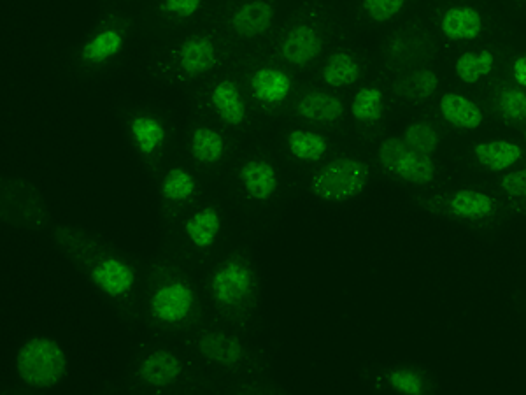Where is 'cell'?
<instances>
[{
	"mask_svg": "<svg viewBox=\"0 0 526 395\" xmlns=\"http://www.w3.org/2000/svg\"><path fill=\"white\" fill-rule=\"evenodd\" d=\"M406 0H362V9L372 22L386 23L400 15Z\"/></svg>",
	"mask_w": 526,
	"mask_h": 395,
	"instance_id": "836d02e7",
	"label": "cell"
},
{
	"mask_svg": "<svg viewBox=\"0 0 526 395\" xmlns=\"http://www.w3.org/2000/svg\"><path fill=\"white\" fill-rule=\"evenodd\" d=\"M395 176H399L400 180L407 181V183L423 187V185H428V183H432L435 180L437 167H435L432 155L409 150L406 153V157L400 160Z\"/></svg>",
	"mask_w": 526,
	"mask_h": 395,
	"instance_id": "484cf974",
	"label": "cell"
},
{
	"mask_svg": "<svg viewBox=\"0 0 526 395\" xmlns=\"http://www.w3.org/2000/svg\"><path fill=\"white\" fill-rule=\"evenodd\" d=\"M220 44L211 34H192L185 37L174 51V64L185 79H197L218 67Z\"/></svg>",
	"mask_w": 526,
	"mask_h": 395,
	"instance_id": "8992f818",
	"label": "cell"
},
{
	"mask_svg": "<svg viewBox=\"0 0 526 395\" xmlns=\"http://www.w3.org/2000/svg\"><path fill=\"white\" fill-rule=\"evenodd\" d=\"M497 106L505 122H526V92L523 88H502L497 97Z\"/></svg>",
	"mask_w": 526,
	"mask_h": 395,
	"instance_id": "4dcf8cb0",
	"label": "cell"
},
{
	"mask_svg": "<svg viewBox=\"0 0 526 395\" xmlns=\"http://www.w3.org/2000/svg\"><path fill=\"white\" fill-rule=\"evenodd\" d=\"M404 141L411 150L425 155H434L439 150L441 136L432 123L414 122L404 130Z\"/></svg>",
	"mask_w": 526,
	"mask_h": 395,
	"instance_id": "f546056e",
	"label": "cell"
},
{
	"mask_svg": "<svg viewBox=\"0 0 526 395\" xmlns=\"http://www.w3.org/2000/svg\"><path fill=\"white\" fill-rule=\"evenodd\" d=\"M495 67V55L490 50L465 51L456 58L455 72L465 85H476Z\"/></svg>",
	"mask_w": 526,
	"mask_h": 395,
	"instance_id": "4316f807",
	"label": "cell"
},
{
	"mask_svg": "<svg viewBox=\"0 0 526 395\" xmlns=\"http://www.w3.org/2000/svg\"><path fill=\"white\" fill-rule=\"evenodd\" d=\"M125 46V34L118 27H106L93 34L79 51V57L88 65H102L118 57Z\"/></svg>",
	"mask_w": 526,
	"mask_h": 395,
	"instance_id": "2e32d148",
	"label": "cell"
},
{
	"mask_svg": "<svg viewBox=\"0 0 526 395\" xmlns=\"http://www.w3.org/2000/svg\"><path fill=\"white\" fill-rule=\"evenodd\" d=\"M276 22V6L271 0H242L228 15V29L241 39L265 36Z\"/></svg>",
	"mask_w": 526,
	"mask_h": 395,
	"instance_id": "ba28073f",
	"label": "cell"
},
{
	"mask_svg": "<svg viewBox=\"0 0 526 395\" xmlns=\"http://www.w3.org/2000/svg\"><path fill=\"white\" fill-rule=\"evenodd\" d=\"M477 162L491 173H502L523 157V148L511 141H488L474 146Z\"/></svg>",
	"mask_w": 526,
	"mask_h": 395,
	"instance_id": "44dd1931",
	"label": "cell"
},
{
	"mask_svg": "<svg viewBox=\"0 0 526 395\" xmlns=\"http://www.w3.org/2000/svg\"><path fill=\"white\" fill-rule=\"evenodd\" d=\"M323 48L325 41L313 23H295L279 43L281 57L293 67H307L320 57Z\"/></svg>",
	"mask_w": 526,
	"mask_h": 395,
	"instance_id": "9c48e42d",
	"label": "cell"
},
{
	"mask_svg": "<svg viewBox=\"0 0 526 395\" xmlns=\"http://www.w3.org/2000/svg\"><path fill=\"white\" fill-rule=\"evenodd\" d=\"M130 137L136 144L137 151L144 157L155 155L167 139L164 123L153 115H136L128 123Z\"/></svg>",
	"mask_w": 526,
	"mask_h": 395,
	"instance_id": "ffe728a7",
	"label": "cell"
},
{
	"mask_svg": "<svg viewBox=\"0 0 526 395\" xmlns=\"http://www.w3.org/2000/svg\"><path fill=\"white\" fill-rule=\"evenodd\" d=\"M351 115L356 122H379L384 115L383 90L376 87L360 88L351 102Z\"/></svg>",
	"mask_w": 526,
	"mask_h": 395,
	"instance_id": "f1b7e54d",
	"label": "cell"
},
{
	"mask_svg": "<svg viewBox=\"0 0 526 395\" xmlns=\"http://www.w3.org/2000/svg\"><path fill=\"white\" fill-rule=\"evenodd\" d=\"M297 115L307 122L334 123L344 116V102L328 92L314 90L297 102Z\"/></svg>",
	"mask_w": 526,
	"mask_h": 395,
	"instance_id": "ac0fdd59",
	"label": "cell"
},
{
	"mask_svg": "<svg viewBox=\"0 0 526 395\" xmlns=\"http://www.w3.org/2000/svg\"><path fill=\"white\" fill-rule=\"evenodd\" d=\"M483 16L470 6L446 9L441 18V32L449 41H474L483 32Z\"/></svg>",
	"mask_w": 526,
	"mask_h": 395,
	"instance_id": "9a60e30c",
	"label": "cell"
},
{
	"mask_svg": "<svg viewBox=\"0 0 526 395\" xmlns=\"http://www.w3.org/2000/svg\"><path fill=\"white\" fill-rule=\"evenodd\" d=\"M525 141H526V132H525Z\"/></svg>",
	"mask_w": 526,
	"mask_h": 395,
	"instance_id": "74e56055",
	"label": "cell"
},
{
	"mask_svg": "<svg viewBox=\"0 0 526 395\" xmlns=\"http://www.w3.org/2000/svg\"><path fill=\"white\" fill-rule=\"evenodd\" d=\"M286 148L300 162H318L328 151V141L314 130L293 129L286 136Z\"/></svg>",
	"mask_w": 526,
	"mask_h": 395,
	"instance_id": "cb8c5ba5",
	"label": "cell"
},
{
	"mask_svg": "<svg viewBox=\"0 0 526 395\" xmlns=\"http://www.w3.org/2000/svg\"><path fill=\"white\" fill-rule=\"evenodd\" d=\"M321 76L328 87H351L362 76V69L353 55L346 51H335L327 58Z\"/></svg>",
	"mask_w": 526,
	"mask_h": 395,
	"instance_id": "d4e9b609",
	"label": "cell"
},
{
	"mask_svg": "<svg viewBox=\"0 0 526 395\" xmlns=\"http://www.w3.org/2000/svg\"><path fill=\"white\" fill-rule=\"evenodd\" d=\"M197 192V180L185 167H172L162 178L160 183V195L167 202L181 204L190 201Z\"/></svg>",
	"mask_w": 526,
	"mask_h": 395,
	"instance_id": "83f0119b",
	"label": "cell"
},
{
	"mask_svg": "<svg viewBox=\"0 0 526 395\" xmlns=\"http://www.w3.org/2000/svg\"><path fill=\"white\" fill-rule=\"evenodd\" d=\"M207 287L221 315L242 320L256 308L260 281L248 253L234 252L214 267Z\"/></svg>",
	"mask_w": 526,
	"mask_h": 395,
	"instance_id": "6da1fadb",
	"label": "cell"
},
{
	"mask_svg": "<svg viewBox=\"0 0 526 395\" xmlns=\"http://www.w3.org/2000/svg\"><path fill=\"white\" fill-rule=\"evenodd\" d=\"M204 6V0H162L160 13L171 16L174 20H190Z\"/></svg>",
	"mask_w": 526,
	"mask_h": 395,
	"instance_id": "e575fe53",
	"label": "cell"
},
{
	"mask_svg": "<svg viewBox=\"0 0 526 395\" xmlns=\"http://www.w3.org/2000/svg\"><path fill=\"white\" fill-rule=\"evenodd\" d=\"M523 2H526V0H523Z\"/></svg>",
	"mask_w": 526,
	"mask_h": 395,
	"instance_id": "f35d334b",
	"label": "cell"
},
{
	"mask_svg": "<svg viewBox=\"0 0 526 395\" xmlns=\"http://www.w3.org/2000/svg\"><path fill=\"white\" fill-rule=\"evenodd\" d=\"M151 322L165 329H183L199 315V295L192 281L179 271H164L148 294Z\"/></svg>",
	"mask_w": 526,
	"mask_h": 395,
	"instance_id": "7a4b0ae2",
	"label": "cell"
},
{
	"mask_svg": "<svg viewBox=\"0 0 526 395\" xmlns=\"http://www.w3.org/2000/svg\"><path fill=\"white\" fill-rule=\"evenodd\" d=\"M393 94L407 102H425L437 92L439 76L430 69H418L395 79Z\"/></svg>",
	"mask_w": 526,
	"mask_h": 395,
	"instance_id": "7402d4cb",
	"label": "cell"
},
{
	"mask_svg": "<svg viewBox=\"0 0 526 395\" xmlns=\"http://www.w3.org/2000/svg\"><path fill=\"white\" fill-rule=\"evenodd\" d=\"M185 374V364L176 353L155 350L148 353L137 367V378L151 388H167L176 385Z\"/></svg>",
	"mask_w": 526,
	"mask_h": 395,
	"instance_id": "30bf717a",
	"label": "cell"
},
{
	"mask_svg": "<svg viewBox=\"0 0 526 395\" xmlns=\"http://www.w3.org/2000/svg\"><path fill=\"white\" fill-rule=\"evenodd\" d=\"M449 209L462 220H484L495 213V201L484 192L463 188L449 199Z\"/></svg>",
	"mask_w": 526,
	"mask_h": 395,
	"instance_id": "603a6c76",
	"label": "cell"
},
{
	"mask_svg": "<svg viewBox=\"0 0 526 395\" xmlns=\"http://www.w3.org/2000/svg\"><path fill=\"white\" fill-rule=\"evenodd\" d=\"M512 78L519 87L526 88V55H521L512 62Z\"/></svg>",
	"mask_w": 526,
	"mask_h": 395,
	"instance_id": "8d00e7d4",
	"label": "cell"
},
{
	"mask_svg": "<svg viewBox=\"0 0 526 395\" xmlns=\"http://www.w3.org/2000/svg\"><path fill=\"white\" fill-rule=\"evenodd\" d=\"M81 267L88 274L93 287L113 301H125L134 294L137 274L134 266L114 253H102L99 257L86 260Z\"/></svg>",
	"mask_w": 526,
	"mask_h": 395,
	"instance_id": "5b68a950",
	"label": "cell"
},
{
	"mask_svg": "<svg viewBox=\"0 0 526 395\" xmlns=\"http://www.w3.org/2000/svg\"><path fill=\"white\" fill-rule=\"evenodd\" d=\"M500 188L504 190L509 197H516V199H525L526 197V167L525 169H518V171H511L505 173L500 180Z\"/></svg>",
	"mask_w": 526,
	"mask_h": 395,
	"instance_id": "d590c367",
	"label": "cell"
},
{
	"mask_svg": "<svg viewBox=\"0 0 526 395\" xmlns=\"http://www.w3.org/2000/svg\"><path fill=\"white\" fill-rule=\"evenodd\" d=\"M249 88L256 101L265 106H279L292 94L293 81L278 67H260L249 78Z\"/></svg>",
	"mask_w": 526,
	"mask_h": 395,
	"instance_id": "7c38bea8",
	"label": "cell"
},
{
	"mask_svg": "<svg viewBox=\"0 0 526 395\" xmlns=\"http://www.w3.org/2000/svg\"><path fill=\"white\" fill-rule=\"evenodd\" d=\"M411 150L407 146L404 137L390 136L386 137L379 144L377 148V158H379V164L386 169L388 173L395 174L397 167H399L400 160L406 157L407 151Z\"/></svg>",
	"mask_w": 526,
	"mask_h": 395,
	"instance_id": "1f68e13d",
	"label": "cell"
},
{
	"mask_svg": "<svg viewBox=\"0 0 526 395\" xmlns=\"http://www.w3.org/2000/svg\"><path fill=\"white\" fill-rule=\"evenodd\" d=\"M227 153V143L221 132L199 125L192 130L190 134V155L193 160H197L202 166H216L220 164Z\"/></svg>",
	"mask_w": 526,
	"mask_h": 395,
	"instance_id": "d6986e66",
	"label": "cell"
},
{
	"mask_svg": "<svg viewBox=\"0 0 526 395\" xmlns=\"http://www.w3.org/2000/svg\"><path fill=\"white\" fill-rule=\"evenodd\" d=\"M370 167L360 158L339 157L318 169L309 190L325 202H346L363 194L369 185Z\"/></svg>",
	"mask_w": 526,
	"mask_h": 395,
	"instance_id": "277c9868",
	"label": "cell"
},
{
	"mask_svg": "<svg viewBox=\"0 0 526 395\" xmlns=\"http://www.w3.org/2000/svg\"><path fill=\"white\" fill-rule=\"evenodd\" d=\"M195 348L200 357L223 369H239L248 364V346L230 332L216 329L200 332L195 341Z\"/></svg>",
	"mask_w": 526,
	"mask_h": 395,
	"instance_id": "52a82bcc",
	"label": "cell"
},
{
	"mask_svg": "<svg viewBox=\"0 0 526 395\" xmlns=\"http://www.w3.org/2000/svg\"><path fill=\"white\" fill-rule=\"evenodd\" d=\"M441 115L449 125L456 129L476 130L483 125L484 113L476 102L470 101L469 97L455 92L442 95L439 101Z\"/></svg>",
	"mask_w": 526,
	"mask_h": 395,
	"instance_id": "e0dca14e",
	"label": "cell"
},
{
	"mask_svg": "<svg viewBox=\"0 0 526 395\" xmlns=\"http://www.w3.org/2000/svg\"><path fill=\"white\" fill-rule=\"evenodd\" d=\"M221 227H223V218H221L220 209L209 204L204 208L197 209L183 225L186 239L195 250H209L216 245L220 237Z\"/></svg>",
	"mask_w": 526,
	"mask_h": 395,
	"instance_id": "5bb4252c",
	"label": "cell"
},
{
	"mask_svg": "<svg viewBox=\"0 0 526 395\" xmlns=\"http://www.w3.org/2000/svg\"><path fill=\"white\" fill-rule=\"evenodd\" d=\"M214 113L228 127H242L248 122V106L241 88L232 79H220L209 95Z\"/></svg>",
	"mask_w": 526,
	"mask_h": 395,
	"instance_id": "4fadbf2b",
	"label": "cell"
},
{
	"mask_svg": "<svg viewBox=\"0 0 526 395\" xmlns=\"http://www.w3.org/2000/svg\"><path fill=\"white\" fill-rule=\"evenodd\" d=\"M386 380L388 385L399 394L421 395L425 392V381L421 378V374L413 369H393L386 376Z\"/></svg>",
	"mask_w": 526,
	"mask_h": 395,
	"instance_id": "d6a6232c",
	"label": "cell"
},
{
	"mask_svg": "<svg viewBox=\"0 0 526 395\" xmlns=\"http://www.w3.org/2000/svg\"><path fill=\"white\" fill-rule=\"evenodd\" d=\"M239 183L249 199L256 202L271 201L278 192L279 178L276 167L265 158H249L237 173Z\"/></svg>",
	"mask_w": 526,
	"mask_h": 395,
	"instance_id": "8fae6325",
	"label": "cell"
},
{
	"mask_svg": "<svg viewBox=\"0 0 526 395\" xmlns=\"http://www.w3.org/2000/svg\"><path fill=\"white\" fill-rule=\"evenodd\" d=\"M16 373L29 387H55L67 374L64 348L48 336L30 338L16 353Z\"/></svg>",
	"mask_w": 526,
	"mask_h": 395,
	"instance_id": "3957f363",
	"label": "cell"
}]
</instances>
